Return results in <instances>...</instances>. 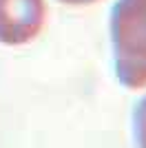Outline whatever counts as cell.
Wrapping results in <instances>:
<instances>
[{
  "mask_svg": "<svg viewBox=\"0 0 146 148\" xmlns=\"http://www.w3.org/2000/svg\"><path fill=\"white\" fill-rule=\"evenodd\" d=\"M60 2L71 5V7H82V5H93V2H97V0H60Z\"/></svg>",
  "mask_w": 146,
  "mask_h": 148,
  "instance_id": "obj_4",
  "label": "cell"
},
{
  "mask_svg": "<svg viewBox=\"0 0 146 148\" xmlns=\"http://www.w3.org/2000/svg\"><path fill=\"white\" fill-rule=\"evenodd\" d=\"M44 25V0H0V42L27 44Z\"/></svg>",
  "mask_w": 146,
  "mask_h": 148,
  "instance_id": "obj_2",
  "label": "cell"
},
{
  "mask_svg": "<svg viewBox=\"0 0 146 148\" xmlns=\"http://www.w3.org/2000/svg\"><path fill=\"white\" fill-rule=\"evenodd\" d=\"M133 130H135V144L137 148H146V95L140 99L133 115Z\"/></svg>",
  "mask_w": 146,
  "mask_h": 148,
  "instance_id": "obj_3",
  "label": "cell"
},
{
  "mask_svg": "<svg viewBox=\"0 0 146 148\" xmlns=\"http://www.w3.org/2000/svg\"><path fill=\"white\" fill-rule=\"evenodd\" d=\"M113 64L120 84L146 86V0H117L111 9Z\"/></svg>",
  "mask_w": 146,
  "mask_h": 148,
  "instance_id": "obj_1",
  "label": "cell"
}]
</instances>
